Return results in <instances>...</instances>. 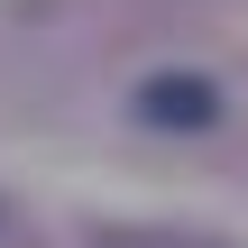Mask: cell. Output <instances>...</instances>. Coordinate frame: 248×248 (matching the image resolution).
I'll return each instance as SVG.
<instances>
[{"instance_id":"obj_1","label":"cell","mask_w":248,"mask_h":248,"mask_svg":"<svg viewBox=\"0 0 248 248\" xmlns=\"http://www.w3.org/2000/svg\"><path fill=\"white\" fill-rule=\"evenodd\" d=\"M129 110H138L147 129H212V120H221V83L166 64V74H147V83L129 92Z\"/></svg>"}]
</instances>
